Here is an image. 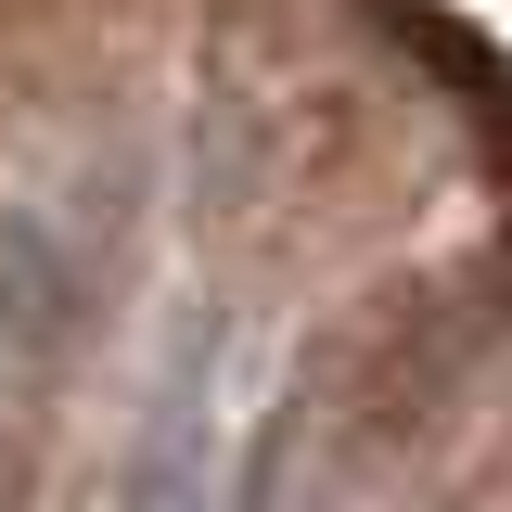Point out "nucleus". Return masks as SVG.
<instances>
[{
	"mask_svg": "<svg viewBox=\"0 0 512 512\" xmlns=\"http://www.w3.org/2000/svg\"><path fill=\"white\" fill-rule=\"evenodd\" d=\"M218 448H231V410H218V320H192L180 384L154 397V448L128 474V512H205L218 500Z\"/></svg>",
	"mask_w": 512,
	"mask_h": 512,
	"instance_id": "1",
	"label": "nucleus"
}]
</instances>
